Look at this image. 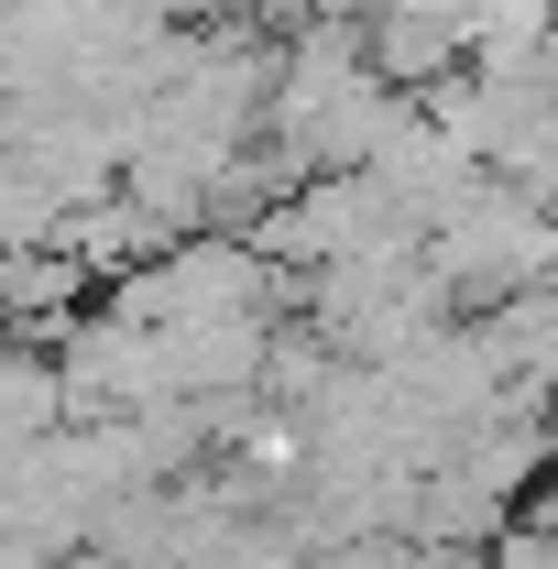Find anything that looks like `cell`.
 Wrapping results in <instances>:
<instances>
[{
  "mask_svg": "<svg viewBox=\"0 0 558 569\" xmlns=\"http://www.w3.org/2000/svg\"><path fill=\"white\" fill-rule=\"evenodd\" d=\"M558 263V209L526 176H482L449 219H427V274L449 284V307H492V296H526Z\"/></svg>",
  "mask_w": 558,
  "mask_h": 569,
  "instance_id": "obj_1",
  "label": "cell"
},
{
  "mask_svg": "<svg viewBox=\"0 0 558 569\" xmlns=\"http://www.w3.org/2000/svg\"><path fill=\"white\" fill-rule=\"evenodd\" d=\"M67 417H77L67 361H44V351H0V449H33V438H56Z\"/></svg>",
  "mask_w": 558,
  "mask_h": 569,
  "instance_id": "obj_2",
  "label": "cell"
},
{
  "mask_svg": "<svg viewBox=\"0 0 558 569\" xmlns=\"http://www.w3.org/2000/svg\"><path fill=\"white\" fill-rule=\"evenodd\" d=\"M471 569H558V526H492Z\"/></svg>",
  "mask_w": 558,
  "mask_h": 569,
  "instance_id": "obj_3",
  "label": "cell"
}]
</instances>
